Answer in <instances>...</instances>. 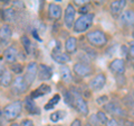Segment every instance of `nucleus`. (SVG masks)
I'll use <instances>...</instances> for the list:
<instances>
[{
    "instance_id": "42",
    "label": "nucleus",
    "mask_w": 134,
    "mask_h": 126,
    "mask_svg": "<svg viewBox=\"0 0 134 126\" xmlns=\"http://www.w3.org/2000/svg\"><path fill=\"white\" fill-rule=\"evenodd\" d=\"M133 81H134V77H133Z\"/></svg>"
},
{
    "instance_id": "14",
    "label": "nucleus",
    "mask_w": 134,
    "mask_h": 126,
    "mask_svg": "<svg viewBox=\"0 0 134 126\" xmlns=\"http://www.w3.org/2000/svg\"><path fill=\"white\" fill-rule=\"evenodd\" d=\"M53 77V70L46 64H40L38 68V78L41 81L49 80Z\"/></svg>"
},
{
    "instance_id": "5",
    "label": "nucleus",
    "mask_w": 134,
    "mask_h": 126,
    "mask_svg": "<svg viewBox=\"0 0 134 126\" xmlns=\"http://www.w3.org/2000/svg\"><path fill=\"white\" fill-rule=\"evenodd\" d=\"M73 96H74V107L76 108V110L78 113L86 116L88 114V106H87V103L85 101V99L78 92H73Z\"/></svg>"
},
{
    "instance_id": "7",
    "label": "nucleus",
    "mask_w": 134,
    "mask_h": 126,
    "mask_svg": "<svg viewBox=\"0 0 134 126\" xmlns=\"http://www.w3.org/2000/svg\"><path fill=\"white\" fill-rule=\"evenodd\" d=\"M93 68L85 62H77L76 64H74V72L79 77H88L93 73Z\"/></svg>"
},
{
    "instance_id": "10",
    "label": "nucleus",
    "mask_w": 134,
    "mask_h": 126,
    "mask_svg": "<svg viewBox=\"0 0 134 126\" xmlns=\"http://www.w3.org/2000/svg\"><path fill=\"white\" fill-rule=\"evenodd\" d=\"M11 36H12V29L10 25L3 24L0 27V44L2 46L7 45L11 41Z\"/></svg>"
},
{
    "instance_id": "20",
    "label": "nucleus",
    "mask_w": 134,
    "mask_h": 126,
    "mask_svg": "<svg viewBox=\"0 0 134 126\" xmlns=\"http://www.w3.org/2000/svg\"><path fill=\"white\" fill-rule=\"evenodd\" d=\"M126 6V1L125 0H117V1H113L111 3V12L114 15H117V14H121V11L123 10V8Z\"/></svg>"
},
{
    "instance_id": "24",
    "label": "nucleus",
    "mask_w": 134,
    "mask_h": 126,
    "mask_svg": "<svg viewBox=\"0 0 134 126\" xmlns=\"http://www.w3.org/2000/svg\"><path fill=\"white\" fill-rule=\"evenodd\" d=\"M66 116V113L63 112V110H57V112H54L52 115H50V120L52 122H58L63 119L64 117Z\"/></svg>"
},
{
    "instance_id": "9",
    "label": "nucleus",
    "mask_w": 134,
    "mask_h": 126,
    "mask_svg": "<svg viewBox=\"0 0 134 126\" xmlns=\"http://www.w3.org/2000/svg\"><path fill=\"white\" fill-rule=\"evenodd\" d=\"M105 83H106V75L104 73H98L90 81V88L93 91H98L103 89Z\"/></svg>"
},
{
    "instance_id": "40",
    "label": "nucleus",
    "mask_w": 134,
    "mask_h": 126,
    "mask_svg": "<svg viewBox=\"0 0 134 126\" xmlns=\"http://www.w3.org/2000/svg\"><path fill=\"white\" fill-rule=\"evenodd\" d=\"M133 68H134V59H133Z\"/></svg>"
},
{
    "instance_id": "37",
    "label": "nucleus",
    "mask_w": 134,
    "mask_h": 126,
    "mask_svg": "<svg viewBox=\"0 0 134 126\" xmlns=\"http://www.w3.org/2000/svg\"><path fill=\"white\" fill-rule=\"evenodd\" d=\"M10 126H20V125H19V124H17V123H12Z\"/></svg>"
},
{
    "instance_id": "30",
    "label": "nucleus",
    "mask_w": 134,
    "mask_h": 126,
    "mask_svg": "<svg viewBox=\"0 0 134 126\" xmlns=\"http://www.w3.org/2000/svg\"><path fill=\"white\" fill-rule=\"evenodd\" d=\"M129 55H131L134 59V41L130 43V46H129Z\"/></svg>"
},
{
    "instance_id": "28",
    "label": "nucleus",
    "mask_w": 134,
    "mask_h": 126,
    "mask_svg": "<svg viewBox=\"0 0 134 126\" xmlns=\"http://www.w3.org/2000/svg\"><path fill=\"white\" fill-rule=\"evenodd\" d=\"M96 116H97V118L99 120V124H103V125H105L107 124V122H108V118H107V115L105 114L104 112H98L97 114H96Z\"/></svg>"
},
{
    "instance_id": "41",
    "label": "nucleus",
    "mask_w": 134,
    "mask_h": 126,
    "mask_svg": "<svg viewBox=\"0 0 134 126\" xmlns=\"http://www.w3.org/2000/svg\"><path fill=\"white\" fill-rule=\"evenodd\" d=\"M0 14H1V7H0Z\"/></svg>"
},
{
    "instance_id": "36",
    "label": "nucleus",
    "mask_w": 134,
    "mask_h": 126,
    "mask_svg": "<svg viewBox=\"0 0 134 126\" xmlns=\"http://www.w3.org/2000/svg\"><path fill=\"white\" fill-rule=\"evenodd\" d=\"M126 126H134V124H133V123H131V122H130V123H127V124H126Z\"/></svg>"
},
{
    "instance_id": "4",
    "label": "nucleus",
    "mask_w": 134,
    "mask_h": 126,
    "mask_svg": "<svg viewBox=\"0 0 134 126\" xmlns=\"http://www.w3.org/2000/svg\"><path fill=\"white\" fill-rule=\"evenodd\" d=\"M38 68H39V65L37 64L36 62L28 63V65L26 68V73L24 75V78H25V80H26V82L28 83V86H30L31 83L35 81L36 77L38 75Z\"/></svg>"
},
{
    "instance_id": "38",
    "label": "nucleus",
    "mask_w": 134,
    "mask_h": 126,
    "mask_svg": "<svg viewBox=\"0 0 134 126\" xmlns=\"http://www.w3.org/2000/svg\"><path fill=\"white\" fill-rule=\"evenodd\" d=\"M132 37L134 38V29H133V33H132Z\"/></svg>"
},
{
    "instance_id": "32",
    "label": "nucleus",
    "mask_w": 134,
    "mask_h": 126,
    "mask_svg": "<svg viewBox=\"0 0 134 126\" xmlns=\"http://www.w3.org/2000/svg\"><path fill=\"white\" fill-rule=\"evenodd\" d=\"M20 126H34V123L31 119H24L21 122V124H20Z\"/></svg>"
},
{
    "instance_id": "25",
    "label": "nucleus",
    "mask_w": 134,
    "mask_h": 126,
    "mask_svg": "<svg viewBox=\"0 0 134 126\" xmlns=\"http://www.w3.org/2000/svg\"><path fill=\"white\" fill-rule=\"evenodd\" d=\"M21 43H23L24 49L26 50V52L29 54L31 52V41L29 40V37H27L26 35L21 36Z\"/></svg>"
},
{
    "instance_id": "13",
    "label": "nucleus",
    "mask_w": 134,
    "mask_h": 126,
    "mask_svg": "<svg viewBox=\"0 0 134 126\" xmlns=\"http://www.w3.org/2000/svg\"><path fill=\"white\" fill-rule=\"evenodd\" d=\"M104 108H105L108 113H111L112 115H114V116L125 117V116L127 115L126 112H125L124 109L121 108L116 103H108L107 105H105V107H104Z\"/></svg>"
},
{
    "instance_id": "8",
    "label": "nucleus",
    "mask_w": 134,
    "mask_h": 126,
    "mask_svg": "<svg viewBox=\"0 0 134 126\" xmlns=\"http://www.w3.org/2000/svg\"><path fill=\"white\" fill-rule=\"evenodd\" d=\"M75 10L74 6L72 3H68L65 9V14H64V22L67 28H73L74 24H75Z\"/></svg>"
},
{
    "instance_id": "23",
    "label": "nucleus",
    "mask_w": 134,
    "mask_h": 126,
    "mask_svg": "<svg viewBox=\"0 0 134 126\" xmlns=\"http://www.w3.org/2000/svg\"><path fill=\"white\" fill-rule=\"evenodd\" d=\"M0 82L3 87H8L9 85L12 83V77H11V73L9 71H6L2 75H0Z\"/></svg>"
},
{
    "instance_id": "29",
    "label": "nucleus",
    "mask_w": 134,
    "mask_h": 126,
    "mask_svg": "<svg viewBox=\"0 0 134 126\" xmlns=\"http://www.w3.org/2000/svg\"><path fill=\"white\" fill-rule=\"evenodd\" d=\"M36 90L39 92L40 96H44L46 94H48V92H50V87L48 85H46V83H43V85H41L38 89H36Z\"/></svg>"
},
{
    "instance_id": "17",
    "label": "nucleus",
    "mask_w": 134,
    "mask_h": 126,
    "mask_svg": "<svg viewBox=\"0 0 134 126\" xmlns=\"http://www.w3.org/2000/svg\"><path fill=\"white\" fill-rule=\"evenodd\" d=\"M52 57L55 62L60 63V64H65V63H68L70 61V56L68 55V54L63 53L60 51H57V50L52 52Z\"/></svg>"
},
{
    "instance_id": "15",
    "label": "nucleus",
    "mask_w": 134,
    "mask_h": 126,
    "mask_svg": "<svg viewBox=\"0 0 134 126\" xmlns=\"http://www.w3.org/2000/svg\"><path fill=\"white\" fill-rule=\"evenodd\" d=\"M62 7L59 5H57V3H49L48 6V15L49 17L54 19V20H57L62 17Z\"/></svg>"
},
{
    "instance_id": "6",
    "label": "nucleus",
    "mask_w": 134,
    "mask_h": 126,
    "mask_svg": "<svg viewBox=\"0 0 134 126\" xmlns=\"http://www.w3.org/2000/svg\"><path fill=\"white\" fill-rule=\"evenodd\" d=\"M11 88H12V91H15L16 94H25V92L28 90L29 86L24 77L18 75V77H16L14 80H12Z\"/></svg>"
},
{
    "instance_id": "22",
    "label": "nucleus",
    "mask_w": 134,
    "mask_h": 126,
    "mask_svg": "<svg viewBox=\"0 0 134 126\" xmlns=\"http://www.w3.org/2000/svg\"><path fill=\"white\" fill-rule=\"evenodd\" d=\"M3 19L6 22H14L16 19V10L14 8H8L3 11Z\"/></svg>"
},
{
    "instance_id": "31",
    "label": "nucleus",
    "mask_w": 134,
    "mask_h": 126,
    "mask_svg": "<svg viewBox=\"0 0 134 126\" xmlns=\"http://www.w3.org/2000/svg\"><path fill=\"white\" fill-rule=\"evenodd\" d=\"M106 126H120V124L115 118H112V119H108Z\"/></svg>"
},
{
    "instance_id": "1",
    "label": "nucleus",
    "mask_w": 134,
    "mask_h": 126,
    "mask_svg": "<svg viewBox=\"0 0 134 126\" xmlns=\"http://www.w3.org/2000/svg\"><path fill=\"white\" fill-rule=\"evenodd\" d=\"M21 110H23V103L20 100H16V101H12L3 107L2 114L7 120H14L20 115Z\"/></svg>"
},
{
    "instance_id": "2",
    "label": "nucleus",
    "mask_w": 134,
    "mask_h": 126,
    "mask_svg": "<svg viewBox=\"0 0 134 126\" xmlns=\"http://www.w3.org/2000/svg\"><path fill=\"white\" fill-rule=\"evenodd\" d=\"M94 22V14H86V15H82L75 20L74 24V32L76 33H83L87 31L91 26L93 25Z\"/></svg>"
},
{
    "instance_id": "11",
    "label": "nucleus",
    "mask_w": 134,
    "mask_h": 126,
    "mask_svg": "<svg viewBox=\"0 0 134 126\" xmlns=\"http://www.w3.org/2000/svg\"><path fill=\"white\" fill-rule=\"evenodd\" d=\"M110 70L115 74L123 75L125 72V63L123 59H114L110 63Z\"/></svg>"
},
{
    "instance_id": "33",
    "label": "nucleus",
    "mask_w": 134,
    "mask_h": 126,
    "mask_svg": "<svg viewBox=\"0 0 134 126\" xmlns=\"http://www.w3.org/2000/svg\"><path fill=\"white\" fill-rule=\"evenodd\" d=\"M70 126H83V125H82V122L79 119H74L72 122V124H70Z\"/></svg>"
},
{
    "instance_id": "3",
    "label": "nucleus",
    "mask_w": 134,
    "mask_h": 126,
    "mask_svg": "<svg viewBox=\"0 0 134 126\" xmlns=\"http://www.w3.org/2000/svg\"><path fill=\"white\" fill-rule=\"evenodd\" d=\"M86 38L90 42L91 45L96 46V47H103L107 43L106 34L104 32L99 31V29H94V31L87 33Z\"/></svg>"
},
{
    "instance_id": "34",
    "label": "nucleus",
    "mask_w": 134,
    "mask_h": 126,
    "mask_svg": "<svg viewBox=\"0 0 134 126\" xmlns=\"http://www.w3.org/2000/svg\"><path fill=\"white\" fill-rule=\"evenodd\" d=\"M6 68H5V64H3V63L1 62V61H0V75H2L3 73H5L6 72Z\"/></svg>"
},
{
    "instance_id": "19",
    "label": "nucleus",
    "mask_w": 134,
    "mask_h": 126,
    "mask_svg": "<svg viewBox=\"0 0 134 126\" xmlns=\"http://www.w3.org/2000/svg\"><path fill=\"white\" fill-rule=\"evenodd\" d=\"M24 105H25V108L27 109L28 113H31V114H39V109H38V107L36 106V104L32 100L31 97H26L25 98Z\"/></svg>"
},
{
    "instance_id": "18",
    "label": "nucleus",
    "mask_w": 134,
    "mask_h": 126,
    "mask_svg": "<svg viewBox=\"0 0 134 126\" xmlns=\"http://www.w3.org/2000/svg\"><path fill=\"white\" fill-rule=\"evenodd\" d=\"M77 50V40L76 37L74 36H70L66 40L65 42V51L67 54H73L76 52Z\"/></svg>"
},
{
    "instance_id": "39",
    "label": "nucleus",
    "mask_w": 134,
    "mask_h": 126,
    "mask_svg": "<svg viewBox=\"0 0 134 126\" xmlns=\"http://www.w3.org/2000/svg\"><path fill=\"white\" fill-rule=\"evenodd\" d=\"M86 126H93V125H91V124H87Z\"/></svg>"
},
{
    "instance_id": "12",
    "label": "nucleus",
    "mask_w": 134,
    "mask_h": 126,
    "mask_svg": "<svg viewBox=\"0 0 134 126\" xmlns=\"http://www.w3.org/2000/svg\"><path fill=\"white\" fill-rule=\"evenodd\" d=\"M18 55H19V53L17 51L16 46H14V45L7 47L5 50V52H3V59H5V61L7 63H11V64L16 63L17 59H18Z\"/></svg>"
},
{
    "instance_id": "27",
    "label": "nucleus",
    "mask_w": 134,
    "mask_h": 126,
    "mask_svg": "<svg viewBox=\"0 0 134 126\" xmlns=\"http://www.w3.org/2000/svg\"><path fill=\"white\" fill-rule=\"evenodd\" d=\"M10 69L15 74H20V73H23V71H24V66L20 64V63L16 62V63H14V64L10 65Z\"/></svg>"
},
{
    "instance_id": "16",
    "label": "nucleus",
    "mask_w": 134,
    "mask_h": 126,
    "mask_svg": "<svg viewBox=\"0 0 134 126\" xmlns=\"http://www.w3.org/2000/svg\"><path fill=\"white\" fill-rule=\"evenodd\" d=\"M121 23L126 25V26H133L134 25V11L133 10H124L122 14H121L120 17Z\"/></svg>"
},
{
    "instance_id": "21",
    "label": "nucleus",
    "mask_w": 134,
    "mask_h": 126,
    "mask_svg": "<svg viewBox=\"0 0 134 126\" xmlns=\"http://www.w3.org/2000/svg\"><path fill=\"white\" fill-rule=\"evenodd\" d=\"M59 72H60L62 80L64 81V82H70V81H72L73 77H72V73H70V70H69L68 66H66V65L60 66Z\"/></svg>"
},
{
    "instance_id": "26",
    "label": "nucleus",
    "mask_w": 134,
    "mask_h": 126,
    "mask_svg": "<svg viewBox=\"0 0 134 126\" xmlns=\"http://www.w3.org/2000/svg\"><path fill=\"white\" fill-rule=\"evenodd\" d=\"M59 99H60V96L58 95V94H57V95H55L52 99L49 100V103L45 106V109H46V110H48V109L54 108V107H55V105H56V104H58V101H59Z\"/></svg>"
},
{
    "instance_id": "35",
    "label": "nucleus",
    "mask_w": 134,
    "mask_h": 126,
    "mask_svg": "<svg viewBox=\"0 0 134 126\" xmlns=\"http://www.w3.org/2000/svg\"><path fill=\"white\" fill-rule=\"evenodd\" d=\"M106 100H107V97H106V96H104V97H100V98H98V104H104V103H106Z\"/></svg>"
}]
</instances>
